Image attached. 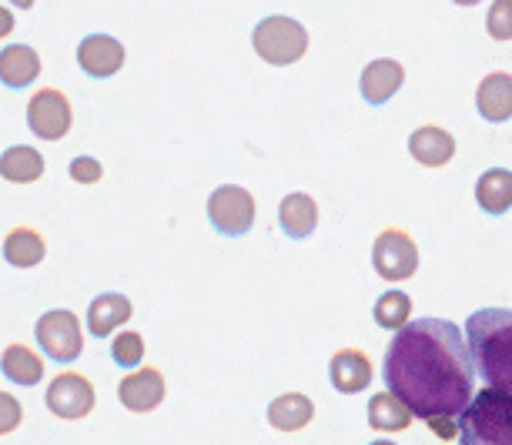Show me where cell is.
Returning <instances> with one entry per match:
<instances>
[{
    "instance_id": "1",
    "label": "cell",
    "mask_w": 512,
    "mask_h": 445,
    "mask_svg": "<svg viewBox=\"0 0 512 445\" xmlns=\"http://www.w3.org/2000/svg\"><path fill=\"white\" fill-rule=\"evenodd\" d=\"M382 379L419 419H459L476 399L466 332L446 318H415L392 335Z\"/></svg>"
},
{
    "instance_id": "2",
    "label": "cell",
    "mask_w": 512,
    "mask_h": 445,
    "mask_svg": "<svg viewBox=\"0 0 512 445\" xmlns=\"http://www.w3.org/2000/svg\"><path fill=\"white\" fill-rule=\"evenodd\" d=\"M472 369L486 389L512 395V308H479L466 322Z\"/></svg>"
},
{
    "instance_id": "3",
    "label": "cell",
    "mask_w": 512,
    "mask_h": 445,
    "mask_svg": "<svg viewBox=\"0 0 512 445\" xmlns=\"http://www.w3.org/2000/svg\"><path fill=\"white\" fill-rule=\"evenodd\" d=\"M459 445H512V395L482 389L459 415Z\"/></svg>"
},
{
    "instance_id": "4",
    "label": "cell",
    "mask_w": 512,
    "mask_h": 445,
    "mask_svg": "<svg viewBox=\"0 0 512 445\" xmlns=\"http://www.w3.org/2000/svg\"><path fill=\"white\" fill-rule=\"evenodd\" d=\"M251 47L262 57L265 64L272 67H288L298 64L308 51V31L295 17H282L272 14L265 21L255 24V34H251Z\"/></svg>"
},
{
    "instance_id": "5",
    "label": "cell",
    "mask_w": 512,
    "mask_h": 445,
    "mask_svg": "<svg viewBox=\"0 0 512 445\" xmlns=\"http://www.w3.org/2000/svg\"><path fill=\"white\" fill-rule=\"evenodd\" d=\"M34 338L47 359H54L61 365L81 359V352H84V328L77 322V315L67 312V308H54V312H44L37 318Z\"/></svg>"
},
{
    "instance_id": "6",
    "label": "cell",
    "mask_w": 512,
    "mask_h": 445,
    "mask_svg": "<svg viewBox=\"0 0 512 445\" xmlns=\"http://www.w3.org/2000/svg\"><path fill=\"white\" fill-rule=\"evenodd\" d=\"M208 221L218 235L245 238L255 228V198L241 185H221L208 195Z\"/></svg>"
},
{
    "instance_id": "7",
    "label": "cell",
    "mask_w": 512,
    "mask_h": 445,
    "mask_svg": "<svg viewBox=\"0 0 512 445\" xmlns=\"http://www.w3.org/2000/svg\"><path fill=\"white\" fill-rule=\"evenodd\" d=\"M372 268L385 282H405L419 272V245L409 231L385 228L372 245Z\"/></svg>"
},
{
    "instance_id": "8",
    "label": "cell",
    "mask_w": 512,
    "mask_h": 445,
    "mask_svg": "<svg viewBox=\"0 0 512 445\" xmlns=\"http://www.w3.org/2000/svg\"><path fill=\"white\" fill-rule=\"evenodd\" d=\"M74 124V108L67 101L64 91L57 87H41L31 101H27V128H31L34 138L41 141H61L67 138Z\"/></svg>"
},
{
    "instance_id": "9",
    "label": "cell",
    "mask_w": 512,
    "mask_h": 445,
    "mask_svg": "<svg viewBox=\"0 0 512 445\" xmlns=\"http://www.w3.org/2000/svg\"><path fill=\"white\" fill-rule=\"evenodd\" d=\"M47 409L51 415L64 422H77V419H88L94 412V402H98V395H94V385L88 375L81 372H57L51 385H47Z\"/></svg>"
},
{
    "instance_id": "10",
    "label": "cell",
    "mask_w": 512,
    "mask_h": 445,
    "mask_svg": "<svg viewBox=\"0 0 512 445\" xmlns=\"http://www.w3.org/2000/svg\"><path fill=\"white\" fill-rule=\"evenodd\" d=\"M128 61V51L118 37L111 34H88L81 44H77V64L88 77H114Z\"/></svg>"
},
{
    "instance_id": "11",
    "label": "cell",
    "mask_w": 512,
    "mask_h": 445,
    "mask_svg": "<svg viewBox=\"0 0 512 445\" xmlns=\"http://www.w3.org/2000/svg\"><path fill=\"white\" fill-rule=\"evenodd\" d=\"M118 399L128 412H154L164 402V375L154 365L128 372L118 382Z\"/></svg>"
},
{
    "instance_id": "12",
    "label": "cell",
    "mask_w": 512,
    "mask_h": 445,
    "mask_svg": "<svg viewBox=\"0 0 512 445\" xmlns=\"http://www.w3.org/2000/svg\"><path fill=\"white\" fill-rule=\"evenodd\" d=\"M328 379H332L335 392H342V395L365 392L372 382L369 355L359 352V348H338V352L332 355V365H328Z\"/></svg>"
},
{
    "instance_id": "13",
    "label": "cell",
    "mask_w": 512,
    "mask_h": 445,
    "mask_svg": "<svg viewBox=\"0 0 512 445\" xmlns=\"http://www.w3.org/2000/svg\"><path fill=\"white\" fill-rule=\"evenodd\" d=\"M409 154L422 168H442L456 158V138L439 124H422L409 134Z\"/></svg>"
},
{
    "instance_id": "14",
    "label": "cell",
    "mask_w": 512,
    "mask_h": 445,
    "mask_svg": "<svg viewBox=\"0 0 512 445\" xmlns=\"http://www.w3.org/2000/svg\"><path fill=\"white\" fill-rule=\"evenodd\" d=\"M402 81H405V67L399 61H392V57H379V61H372L362 71L359 91L372 108H379V104L392 101L395 94H399Z\"/></svg>"
},
{
    "instance_id": "15",
    "label": "cell",
    "mask_w": 512,
    "mask_h": 445,
    "mask_svg": "<svg viewBox=\"0 0 512 445\" xmlns=\"http://www.w3.org/2000/svg\"><path fill=\"white\" fill-rule=\"evenodd\" d=\"M476 108L489 124H506L512 118V74L492 71L476 87Z\"/></svg>"
},
{
    "instance_id": "16",
    "label": "cell",
    "mask_w": 512,
    "mask_h": 445,
    "mask_svg": "<svg viewBox=\"0 0 512 445\" xmlns=\"http://www.w3.org/2000/svg\"><path fill=\"white\" fill-rule=\"evenodd\" d=\"M41 77V54L31 44H7L0 51V84L11 91H24Z\"/></svg>"
},
{
    "instance_id": "17",
    "label": "cell",
    "mask_w": 512,
    "mask_h": 445,
    "mask_svg": "<svg viewBox=\"0 0 512 445\" xmlns=\"http://www.w3.org/2000/svg\"><path fill=\"white\" fill-rule=\"evenodd\" d=\"M315 225H318V205L312 195L295 191V195L282 198V205H278V228H282L288 238L302 241L308 235H315Z\"/></svg>"
},
{
    "instance_id": "18",
    "label": "cell",
    "mask_w": 512,
    "mask_h": 445,
    "mask_svg": "<svg viewBox=\"0 0 512 445\" xmlns=\"http://www.w3.org/2000/svg\"><path fill=\"white\" fill-rule=\"evenodd\" d=\"M131 315H134V305L128 295L104 292L94 298L88 308V332L98 338H108V335H114V328H121Z\"/></svg>"
},
{
    "instance_id": "19",
    "label": "cell",
    "mask_w": 512,
    "mask_h": 445,
    "mask_svg": "<svg viewBox=\"0 0 512 445\" xmlns=\"http://www.w3.org/2000/svg\"><path fill=\"white\" fill-rule=\"evenodd\" d=\"M0 372H4L7 382L31 389V385L44 382V359L34 352L31 345L14 342V345L4 348V355H0Z\"/></svg>"
},
{
    "instance_id": "20",
    "label": "cell",
    "mask_w": 512,
    "mask_h": 445,
    "mask_svg": "<svg viewBox=\"0 0 512 445\" xmlns=\"http://www.w3.org/2000/svg\"><path fill=\"white\" fill-rule=\"evenodd\" d=\"M315 419V402L302 392H285L268 405V425L278 432H302Z\"/></svg>"
},
{
    "instance_id": "21",
    "label": "cell",
    "mask_w": 512,
    "mask_h": 445,
    "mask_svg": "<svg viewBox=\"0 0 512 445\" xmlns=\"http://www.w3.org/2000/svg\"><path fill=\"white\" fill-rule=\"evenodd\" d=\"M44 174V154L31 144H14L0 154V178L11 185H34Z\"/></svg>"
},
{
    "instance_id": "22",
    "label": "cell",
    "mask_w": 512,
    "mask_h": 445,
    "mask_svg": "<svg viewBox=\"0 0 512 445\" xmlns=\"http://www.w3.org/2000/svg\"><path fill=\"white\" fill-rule=\"evenodd\" d=\"M476 201L486 215L499 218L512 208V171L509 168H489L476 181Z\"/></svg>"
},
{
    "instance_id": "23",
    "label": "cell",
    "mask_w": 512,
    "mask_h": 445,
    "mask_svg": "<svg viewBox=\"0 0 512 445\" xmlns=\"http://www.w3.org/2000/svg\"><path fill=\"white\" fill-rule=\"evenodd\" d=\"M4 258L11 268H37L47 258V241L37 228H14L11 235L4 238Z\"/></svg>"
},
{
    "instance_id": "24",
    "label": "cell",
    "mask_w": 512,
    "mask_h": 445,
    "mask_svg": "<svg viewBox=\"0 0 512 445\" xmlns=\"http://www.w3.org/2000/svg\"><path fill=\"white\" fill-rule=\"evenodd\" d=\"M415 415L392 392H375L369 399V425L375 432H405Z\"/></svg>"
},
{
    "instance_id": "25",
    "label": "cell",
    "mask_w": 512,
    "mask_h": 445,
    "mask_svg": "<svg viewBox=\"0 0 512 445\" xmlns=\"http://www.w3.org/2000/svg\"><path fill=\"white\" fill-rule=\"evenodd\" d=\"M372 315H375V325L389 328V332L395 335V332H402V328L412 322V298L392 288V292L379 295V302H375Z\"/></svg>"
},
{
    "instance_id": "26",
    "label": "cell",
    "mask_w": 512,
    "mask_h": 445,
    "mask_svg": "<svg viewBox=\"0 0 512 445\" xmlns=\"http://www.w3.org/2000/svg\"><path fill=\"white\" fill-rule=\"evenodd\" d=\"M111 359L121 365V369H141L144 362V338L138 332H121L114 335L111 342Z\"/></svg>"
},
{
    "instance_id": "27",
    "label": "cell",
    "mask_w": 512,
    "mask_h": 445,
    "mask_svg": "<svg viewBox=\"0 0 512 445\" xmlns=\"http://www.w3.org/2000/svg\"><path fill=\"white\" fill-rule=\"evenodd\" d=\"M486 31L492 41H512V0H496L486 14Z\"/></svg>"
},
{
    "instance_id": "28",
    "label": "cell",
    "mask_w": 512,
    "mask_h": 445,
    "mask_svg": "<svg viewBox=\"0 0 512 445\" xmlns=\"http://www.w3.org/2000/svg\"><path fill=\"white\" fill-rule=\"evenodd\" d=\"M67 171H71V181H77V185H98V181L104 178L101 161L91 158V154H77Z\"/></svg>"
},
{
    "instance_id": "29",
    "label": "cell",
    "mask_w": 512,
    "mask_h": 445,
    "mask_svg": "<svg viewBox=\"0 0 512 445\" xmlns=\"http://www.w3.org/2000/svg\"><path fill=\"white\" fill-rule=\"evenodd\" d=\"M21 422H24V405L17 402L11 392H0V435L17 432Z\"/></svg>"
},
{
    "instance_id": "30",
    "label": "cell",
    "mask_w": 512,
    "mask_h": 445,
    "mask_svg": "<svg viewBox=\"0 0 512 445\" xmlns=\"http://www.w3.org/2000/svg\"><path fill=\"white\" fill-rule=\"evenodd\" d=\"M429 429L436 432V439H442V442L459 439V419H432Z\"/></svg>"
},
{
    "instance_id": "31",
    "label": "cell",
    "mask_w": 512,
    "mask_h": 445,
    "mask_svg": "<svg viewBox=\"0 0 512 445\" xmlns=\"http://www.w3.org/2000/svg\"><path fill=\"white\" fill-rule=\"evenodd\" d=\"M11 34H14V11L0 4V41H4V37H11Z\"/></svg>"
},
{
    "instance_id": "32",
    "label": "cell",
    "mask_w": 512,
    "mask_h": 445,
    "mask_svg": "<svg viewBox=\"0 0 512 445\" xmlns=\"http://www.w3.org/2000/svg\"><path fill=\"white\" fill-rule=\"evenodd\" d=\"M369 445H395V442H389V439H375V442H369Z\"/></svg>"
}]
</instances>
